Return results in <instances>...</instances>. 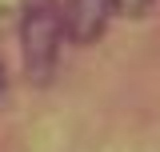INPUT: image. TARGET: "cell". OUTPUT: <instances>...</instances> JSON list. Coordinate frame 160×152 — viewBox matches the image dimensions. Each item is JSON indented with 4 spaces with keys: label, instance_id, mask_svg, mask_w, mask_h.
I'll list each match as a JSON object with an SVG mask.
<instances>
[{
    "label": "cell",
    "instance_id": "4",
    "mask_svg": "<svg viewBox=\"0 0 160 152\" xmlns=\"http://www.w3.org/2000/svg\"><path fill=\"white\" fill-rule=\"evenodd\" d=\"M4 84H8V76H4V60H0V96H4Z\"/></svg>",
    "mask_w": 160,
    "mask_h": 152
},
{
    "label": "cell",
    "instance_id": "1",
    "mask_svg": "<svg viewBox=\"0 0 160 152\" xmlns=\"http://www.w3.org/2000/svg\"><path fill=\"white\" fill-rule=\"evenodd\" d=\"M64 40V8L60 0H24L20 12V48H24V72L32 84H44L60 56Z\"/></svg>",
    "mask_w": 160,
    "mask_h": 152
},
{
    "label": "cell",
    "instance_id": "2",
    "mask_svg": "<svg viewBox=\"0 0 160 152\" xmlns=\"http://www.w3.org/2000/svg\"><path fill=\"white\" fill-rule=\"evenodd\" d=\"M112 16V0H64V32L76 44H92Z\"/></svg>",
    "mask_w": 160,
    "mask_h": 152
},
{
    "label": "cell",
    "instance_id": "3",
    "mask_svg": "<svg viewBox=\"0 0 160 152\" xmlns=\"http://www.w3.org/2000/svg\"><path fill=\"white\" fill-rule=\"evenodd\" d=\"M152 8V0H112V12H124V16H144Z\"/></svg>",
    "mask_w": 160,
    "mask_h": 152
}]
</instances>
